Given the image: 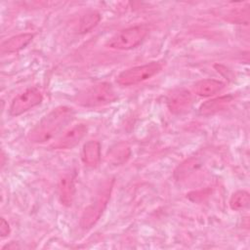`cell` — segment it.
Returning a JSON list of instances; mask_svg holds the SVG:
<instances>
[{"label":"cell","mask_w":250,"mask_h":250,"mask_svg":"<svg viewBox=\"0 0 250 250\" xmlns=\"http://www.w3.org/2000/svg\"><path fill=\"white\" fill-rule=\"evenodd\" d=\"M74 112L68 106H58L45 115L28 133L31 143H45L56 136L73 118Z\"/></svg>","instance_id":"6da1fadb"},{"label":"cell","mask_w":250,"mask_h":250,"mask_svg":"<svg viewBox=\"0 0 250 250\" xmlns=\"http://www.w3.org/2000/svg\"><path fill=\"white\" fill-rule=\"evenodd\" d=\"M117 95L109 83H99L78 93L74 102L84 107H99L115 102Z\"/></svg>","instance_id":"7a4b0ae2"},{"label":"cell","mask_w":250,"mask_h":250,"mask_svg":"<svg viewBox=\"0 0 250 250\" xmlns=\"http://www.w3.org/2000/svg\"><path fill=\"white\" fill-rule=\"evenodd\" d=\"M113 180L106 181L99 189L95 199L83 211L80 219V227L83 229H91L101 218L110 197Z\"/></svg>","instance_id":"3957f363"},{"label":"cell","mask_w":250,"mask_h":250,"mask_svg":"<svg viewBox=\"0 0 250 250\" xmlns=\"http://www.w3.org/2000/svg\"><path fill=\"white\" fill-rule=\"evenodd\" d=\"M148 33L146 25H135L120 30L108 41L107 46L116 50H130L140 45Z\"/></svg>","instance_id":"277c9868"},{"label":"cell","mask_w":250,"mask_h":250,"mask_svg":"<svg viewBox=\"0 0 250 250\" xmlns=\"http://www.w3.org/2000/svg\"><path fill=\"white\" fill-rule=\"evenodd\" d=\"M162 66L163 65L160 62H151L143 65L130 67L120 72L116 78V81L122 86L135 85L159 73Z\"/></svg>","instance_id":"5b68a950"},{"label":"cell","mask_w":250,"mask_h":250,"mask_svg":"<svg viewBox=\"0 0 250 250\" xmlns=\"http://www.w3.org/2000/svg\"><path fill=\"white\" fill-rule=\"evenodd\" d=\"M43 96L37 88H29L15 97L11 103L9 112L12 116L21 115L42 102Z\"/></svg>","instance_id":"8992f818"},{"label":"cell","mask_w":250,"mask_h":250,"mask_svg":"<svg viewBox=\"0 0 250 250\" xmlns=\"http://www.w3.org/2000/svg\"><path fill=\"white\" fill-rule=\"evenodd\" d=\"M87 126L85 124H77L66 132H64L58 140H56L50 147L53 149H69L74 147L85 137Z\"/></svg>","instance_id":"52a82bcc"},{"label":"cell","mask_w":250,"mask_h":250,"mask_svg":"<svg viewBox=\"0 0 250 250\" xmlns=\"http://www.w3.org/2000/svg\"><path fill=\"white\" fill-rule=\"evenodd\" d=\"M191 103V94L186 89H175L167 97V106L173 114H183L188 111Z\"/></svg>","instance_id":"ba28073f"},{"label":"cell","mask_w":250,"mask_h":250,"mask_svg":"<svg viewBox=\"0 0 250 250\" xmlns=\"http://www.w3.org/2000/svg\"><path fill=\"white\" fill-rule=\"evenodd\" d=\"M58 189L62 204L67 207L71 206L75 194V185L73 176L71 174L62 175L59 181Z\"/></svg>","instance_id":"9c48e42d"},{"label":"cell","mask_w":250,"mask_h":250,"mask_svg":"<svg viewBox=\"0 0 250 250\" xmlns=\"http://www.w3.org/2000/svg\"><path fill=\"white\" fill-rule=\"evenodd\" d=\"M232 99H233L232 96L226 95V96H221V97L209 100L200 105L199 114L208 116V115H212L217 112H220L222 110H225L231 104Z\"/></svg>","instance_id":"30bf717a"},{"label":"cell","mask_w":250,"mask_h":250,"mask_svg":"<svg viewBox=\"0 0 250 250\" xmlns=\"http://www.w3.org/2000/svg\"><path fill=\"white\" fill-rule=\"evenodd\" d=\"M33 38L31 33H21L5 40L1 45L3 53H16L26 47Z\"/></svg>","instance_id":"8fae6325"},{"label":"cell","mask_w":250,"mask_h":250,"mask_svg":"<svg viewBox=\"0 0 250 250\" xmlns=\"http://www.w3.org/2000/svg\"><path fill=\"white\" fill-rule=\"evenodd\" d=\"M82 161L89 167H96L101 160V146L98 141L87 142L82 148Z\"/></svg>","instance_id":"7c38bea8"},{"label":"cell","mask_w":250,"mask_h":250,"mask_svg":"<svg viewBox=\"0 0 250 250\" xmlns=\"http://www.w3.org/2000/svg\"><path fill=\"white\" fill-rule=\"evenodd\" d=\"M130 155V146L126 143H118L107 151L105 159L112 165H121L129 159Z\"/></svg>","instance_id":"4fadbf2b"},{"label":"cell","mask_w":250,"mask_h":250,"mask_svg":"<svg viewBox=\"0 0 250 250\" xmlns=\"http://www.w3.org/2000/svg\"><path fill=\"white\" fill-rule=\"evenodd\" d=\"M225 84L216 79H203L193 85V91L201 97H210L221 92Z\"/></svg>","instance_id":"5bb4252c"},{"label":"cell","mask_w":250,"mask_h":250,"mask_svg":"<svg viewBox=\"0 0 250 250\" xmlns=\"http://www.w3.org/2000/svg\"><path fill=\"white\" fill-rule=\"evenodd\" d=\"M201 161L196 157H190L182 162L174 172V178L176 181L181 182L187 180L188 177L195 174L201 166Z\"/></svg>","instance_id":"9a60e30c"},{"label":"cell","mask_w":250,"mask_h":250,"mask_svg":"<svg viewBox=\"0 0 250 250\" xmlns=\"http://www.w3.org/2000/svg\"><path fill=\"white\" fill-rule=\"evenodd\" d=\"M249 201H250V196L248 191L237 190L231 195L229 199V207L235 211L243 210L248 207Z\"/></svg>","instance_id":"2e32d148"},{"label":"cell","mask_w":250,"mask_h":250,"mask_svg":"<svg viewBox=\"0 0 250 250\" xmlns=\"http://www.w3.org/2000/svg\"><path fill=\"white\" fill-rule=\"evenodd\" d=\"M101 21V16L98 12H90L84 15L80 21H79V27L78 31L80 33H86L92 30Z\"/></svg>","instance_id":"e0dca14e"},{"label":"cell","mask_w":250,"mask_h":250,"mask_svg":"<svg viewBox=\"0 0 250 250\" xmlns=\"http://www.w3.org/2000/svg\"><path fill=\"white\" fill-rule=\"evenodd\" d=\"M0 233L2 237H6L9 235L10 233V226L8 224V222L2 218L1 219V223H0Z\"/></svg>","instance_id":"ac0fdd59"}]
</instances>
